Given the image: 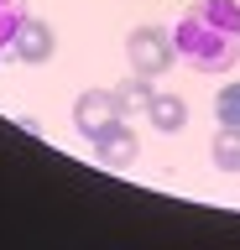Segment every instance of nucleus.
I'll return each mask as SVG.
<instances>
[{
  "label": "nucleus",
  "mask_w": 240,
  "mask_h": 250,
  "mask_svg": "<svg viewBox=\"0 0 240 250\" xmlns=\"http://www.w3.org/2000/svg\"><path fill=\"white\" fill-rule=\"evenodd\" d=\"M136 156H141V136H136V130L126 125V115H120V120L94 141V162H99V167H110V172H120V167H131Z\"/></svg>",
  "instance_id": "39448f33"
},
{
  "label": "nucleus",
  "mask_w": 240,
  "mask_h": 250,
  "mask_svg": "<svg viewBox=\"0 0 240 250\" xmlns=\"http://www.w3.org/2000/svg\"><path fill=\"white\" fill-rule=\"evenodd\" d=\"M21 21H26V0H0V47H11Z\"/></svg>",
  "instance_id": "9d476101"
},
{
  "label": "nucleus",
  "mask_w": 240,
  "mask_h": 250,
  "mask_svg": "<svg viewBox=\"0 0 240 250\" xmlns=\"http://www.w3.org/2000/svg\"><path fill=\"white\" fill-rule=\"evenodd\" d=\"M58 52V37H52L47 21H37V16H26L16 26V37H11V58L26 62V68H42V62Z\"/></svg>",
  "instance_id": "20e7f679"
},
{
  "label": "nucleus",
  "mask_w": 240,
  "mask_h": 250,
  "mask_svg": "<svg viewBox=\"0 0 240 250\" xmlns=\"http://www.w3.org/2000/svg\"><path fill=\"white\" fill-rule=\"evenodd\" d=\"M152 78H141V73H131L126 83H115V99H120V115H146V104H152Z\"/></svg>",
  "instance_id": "6e6552de"
},
{
  "label": "nucleus",
  "mask_w": 240,
  "mask_h": 250,
  "mask_svg": "<svg viewBox=\"0 0 240 250\" xmlns=\"http://www.w3.org/2000/svg\"><path fill=\"white\" fill-rule=\"evenodd\" d=\"M214 120L219 125H240V83H224L214 94Z\"/></svg>",
  "instance_id": "1a4fd4ad"
},
{
  "label": "nucleus",
  "mask_w": 240,
  "mask_h": 250,
  "mask_svg": "<svg viewBox=\"0 0 240 250\" xmlns=\"http://www.w3.org/2000/svg\"><path fill=\"white\" fill-rule=\"evenodd\" d=\"M209 156L219 172H240V125H219L209 141Z\"/></svg>",
  "instance_id": "0eeeda50"
},
{
  "label": "nucleus",
  "mask_w": 240,
  "mask_h": 250,
  "mask_svg": "<svg viewBox=\"0 0 240 250\" xmlns=\"http://www.w3.org/2000/svg\"><path fill=\"white\" fill-rule=\"evenodd\" d=\"M146 120H152V130H162V136H177V130L188 125V104H183L177 94H152Z\"/></svg>",
  "instance_id": "423d86ee"
},
{
  "label": "nucleus",
  "mask_w": 240,
  "mask_h": 250,
  "mask_svg": "<svg viewBox=\"0 0 240 250\" xmlns=\"http://www.w3.org/2000/svg\"><path fill=\"white\" fill-rule=\"evenodd\" d=\"M177 58L198 73H230L240 62V0H193L173 26Z\"/></svg>",
  "instance_id": "f257e3e1"
},
{
  "label": "nucleus",
  "mask_w": 240,
  "mask_h": 250,
  "mask_svg": "<svg viewBox=\"0 0 240 250\" xmlns=\"http://www.w3.org/2000/svg\"><path fill=\"white\" fill-rule=\"evenodd\" d=\"M126 58H131V73L162 78L177 62V42H173V31H167V26H136L126 37Z\"/></svg>",
  "instance_id": "f03ea898"
},
{
  "label": "nucleus",
  "mask_w": 240,
  "mask_h": 250,
  "mask_svg": "<svg viewBox=\"0 0 240 250\" xmlns=\"http://www.w3.org/2000/svg\"><path fill=\"white\" fill-rule=\"evenodd\" d=\"M115 120H120L115 83H110V89H84L79 99H73V125H79V136H84V141H99Z\"/></svg>",
  "instance_id": "7ed1b4c3"
}]
</instances>
